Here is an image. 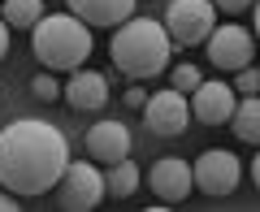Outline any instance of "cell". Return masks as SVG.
I'll return each mask as SVG.
<instances>
[{"instance_id":"52a82bcc","label":"cell","mask_w":260,"mask_h":212,"mask_svg":"<svg viewBox=\"0 0 260 212\" xmlns=\"http://www.w3.org/2000/svg\"><path fill=\"white\" fill-rule=\"evenodd\" d=\"M191 173H195V186L204 195H234L243 182V160L225 148H208V152L195 156Z\"/></svg>"},{"instance_id":"cb8c5ba5","label":"cell","mask_w":260,"mask_h":212,"mask_svg":"<svg viewBox=\"0 0 260 212\" xmlns=\"http://www.w3.org/2000/svg\"><path fill=\"white\" fill-rule=\"evenodd\" d=\"M251 182H256V191H260V152H256V160H251Z\"/></svg>"},{"instance_id":"5bb4252c","label":"cell","mask_w":260,"mask_h":212,"mask_svg":"<svg viewBox=\"0 0 260 212\" xmlns=\"http://www.w3.org/2000/svg\"><path fill=\"white\" fill-rule=\"evenodd\" d=\"M230 126H234V138H239V143L260 148V91H256V95H243V100H239V109H234Z\"/></svg>"},{"instance_id":"ba28073f","label":"cell","mask_w":260,"mask_h":212,"mask_svg":"<svg viewBox=\"0 0 260 212\" xmlns=\"http://www.w3.org/2000/svg\"><path fill=\"white\" fill-rule=\"evenodd\" d=\"M186 121H191V104L178 87H165V91L148 95V104H143V126L156 138H178L186 130Z\"/></svg>"},{"instance_id":"d6986e66","label":"cell","mask_w":260,"mask_h":212,"mask_svg":"<svg viewBox=\"0 0 260 212\" xmlns=\"http://www.w3.org/2000/svg\"><path fill=\"white\" fill-rule=\"evenodd\" d=\"M234 91H239V95H256V91H260V69L243 65L239 74H234Z\"/></svg>"},{"instance_id":"7402d4cb","label":"cell","mask_w":260,"mask_h":212,"mask_svg":"<svg viewBox=\"0 0 260 212\" xmlns=\"http://www.w3.org/2000/svg\"><path fill=\"white\" fill-rule=\"evenodd\" d=\"M0 212H18V195L9 186H0Z\"/></svg>"},{"instance_id":"9a60e30c","label":"cell","mask_w":260,"mask_h":212,"mask_svg":"<svg viewBox=\"0 0 260 212\" xmlns=\"http://www.w3.org/2000/svg\"><path fill=\"white\" fill-rule=\"evenodd\" d=\"M104 186H109L113 199H130V195L139 191V165L135 160H117V165H109V173H104Z\"/></svg>"},{"instance_id":"5b68a950","label":"cell","mask_w":260,"mask_h":212,"mask_svg":"<svg viewBox=\"0 0 260 212\" xmlns=\"http://www.w3.org/2000/svg\"><path fill=\"white\" fill-rule=\"evenodd\" d=\"M104 195H109L104 173L91 169L87 160H70L65 173H61V182H56V203H61L65 212H91V208L104 203Z\"/></svg>"},{"instance_id":"9c48e42d","label":"cell","mask_w":260,"mask_h":212,"mask_svg":"<svg viewBox=\"0 0 260 212\" xmlns=\"http://www.w3.org/2000/svg\"><path fill=\"white\" fill-rule=\"evenodd\" d=\"M234 109H239V91L225 78H204L191 91V117L204 121V126H225L234 117Z\"/></svg>"},{"instance_id":"ffe728a7","label":"cell","mask_w":260,"mask_h":212,"mask_svg":"<svg viewBox=\"0 0 260 212\" xmlns=\"http://www.w3.org/2000/svg\"><path fill=\"white\" fill-rule=\"evenodd\" d=\"M217 5V13H230V18H239V13H247L256 0H213Z\"/></svg>"},{"instance_id":"6da1fadb","label":"cell","mask_w":260,"mask_h":212,"mask_svg":"<svg viewBox=\"0 0 260 212\" xmlns=\"http://www.w3.org/2000/svg\"><path fill=\"white\" fill-rule=\"evenodd\" d=\"M70 165V143L52 121L18 117L0 130V186L13 195H44L61 182Z\"/></svg>"},{"instance_id":"e0dca14e","label":"cell","mask_w":260,"mask_h":212,"mask_svg":"<svg viewBox=\"0 0 260 212\" xmlns=\"http://www.w3.org/2000/svg\"><path fill=\"white\" fill-rule=\"evenodd\" d=\"M30 95H35V100H44V104H52V100H65V87L56 83L52 69H44V74L30 78Z\"/></svg>"},{"instance_id":"44dd1931","label":"cell","mask_w":260,"mask_h":212,"mask_svg":"<svg viewBox=\"0 0 260 212\" xmlns=\"http://www.w3.org/2000/svg\"><path fill=\"white\" fill-rule=\"evenodd\" d=\"M121 104H126V109H135V113H143V104H148V91H143V87L135 83L126 95H121Z\"/></svg>"},{"instance_id":"2e32d148","label":"cell","mask_w":260,"mask_h":212,"mask_svg":"<svg viewBox=\"0 0 260 212\" xmlns=\"http://www.w3.org/2000/svg\"><path fill=\"white\" fill-rule=\"evenodd\" d=\"M0 18L9 22L13 30H35V22L44 18V0H5Z\"/></svg>"},{"instance_id":"8fae6325","label":"cell","mask_w":260,"mask_h":212,"mask_svg":"<svg viewBox=\"0 0 260 212\" xmlns=\"http://www.w3.org/2000/svg\"><path fill=\"white\" fill-rule=\"evenodd\" d=\"M148 186H152V195H156V199L182 203L186 195H191V186H195V173H191V165H186V160L160 156L156 165H152V173H148Z\"/></svg>"},{"instance_id":"d4e9b609","label":"cell","mask_w":260,"mask_h":212,"mask_svg":"<svg viewBox=\"0 0 260 212\" xmlns=\"http://www.w3.org/2000/svg\"><path fill=\"white\" fill-rule=\"evenodd\" d=\"M251 13H256V26H251V30H256V39H260V0L251 5Z\"/></svg>"},{"instance_id":"30bf717a","label":"cell","mask_w":260,"mask_h":212,"mask_svg":"<svg viewBox=\"0 0 260 212\" xmlns=\"http://www.w3.org/2000/svg\"><path fill=\"white\" fill-rule=\"evenodd\" d=\"M87 156L100 160V165H117V160L130 156V130L126 121H113V117H100L91 130H87Z\"/></svg>"},{"instance_id":"3957f363","label":"cell","mask_w":260,"mask_h":212,"mask_svg":"<svg viewBox=\"0 0 260 212\" xmlns=\"http://www.w3.org/2000/svg\"><path fill=\"white\" fill-rule=\"evenodd\" d=\"M91 48H95L91 26L78 13H44L35 22V30H30V52L52 74H74V69H83Z\"/></svg>"},{"instance_id":"4fadbf2b","label":"cell","mask_w":260,"mask_h":212,"mask_svg":"<svg viewBox=\"0 0 260 212\" xmlns=\"http://www.w3.org/2000/svg\"><path fill=\"white\" fill-rule=\"evenodd\" d=\"M65 5L87 26H121L126 18H135V5L139 0H65Z\"/></svg>"},{"instance_id":"8992f818","label":"cell","mask_w":260,"mask_h":212,"mask_svg":"<svg viewBox=\"0 0 260 212\" xmlns=\"http://www.w3.org/2000/svg\"><path fill=\"white\" fill-rule=\"evenodd\" d=\"M204 48H208V65H217L221 74H239L243 65H251V56H256V35L243 30L239 22H225V26H213Z\"/></svg>"},{"instance_id":"277c9868","label":"cell","mask_w":260,"mask_h":212,"mask_svg":"<svg viewBox=\"0 0 260 212\" xmlns=\"http://www.w3.org/2000/svg\"><path fill=\"white\" fill-rule=\"evenodd\" d=\"M217 26V5L213 0H169L165 9V30L174 39V48H200L208 44Z\"/></svg>"},{"instance_id":"ac0fdd59","label":"cell","mask_w":260,"mask_h":212,"mask_svg":"<svg viewBox=\"0 0 260 212\" xmlns=\"http://www.w3.org/2000/svg\"><path fill=\"white\" fill-rule=\"evenodd\" d=\"M204 83V74H200V65H174L169 69V87H178V91H195V87Z\"/></svg>"},{"instance_id":"7c38bea8","label":"cell","mask_w":260,"mask_h":212,"mask_svg":"<svg viewBox=\"0 0 260 212\" xmlns=\"http://www.w3.org/2000/svg\"><path fill=\"white\" fill-rule=\"evenodd\" d=\"M65 104L74 113H100L109 104V78L95 69H74L65 83Z\"/></svg>"},{"instance_id":"7a4b0ae2","label":"cell","mask_w":260,"mask_h":212,"mask_svg":"<svg viewBox=\"0 0 260 212\" xmlns=\"http://www.w3.org/2000/svg\"><path fill=\"white\" fill-rule=\"evenodd\" d=\"M169 56H174V39L156 18H126L109 39V61L130 83L156 78L160 69H169Z\"/></svg>"},{"instance_id":"603a6c76","label":"cell","mask_w":260,"mask_h":212,"mask_svg":"<svg viewBox=\"0 0 260 212\" xmlns=\"http://www.w3.org/2000/svg\"><path fill=\"white\" fill-rule=\"evenodd\" d=\"M9 22H5V18H0V61H5V52H9Z\"/></svg>"}]
</instances>
